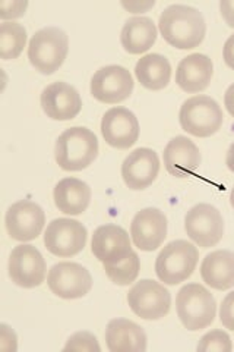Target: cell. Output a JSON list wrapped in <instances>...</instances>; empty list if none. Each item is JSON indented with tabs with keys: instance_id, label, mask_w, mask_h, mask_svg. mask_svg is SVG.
I'll return each mask as SVG.
<instances>
[{
	"instance_id": "1f68e13d",
	"label": "cell",
	"mask_w": 234,
	"mask_h": 352,
	"mask_svg": "<svg viewBox=\"0 0 234 352\" xmlns=\"http://www.w3.org/2000/svg\"><path fill=\"white\" fill-rule=\"evenodd\" d=\"M0 329H2V342H0V348L6 349V344H9V351H15L16 349V335L12 329H10L8 324H0Z\"/></svg>"
},
{
	"instance_id": "9a60e30c",
	"label": "cell",
	"mask_w": 234,
	"mask_h": 352,
	"mask_svg": "<svg viewBox=\"0 0 234 352\" xmlns=\"http://www.w3.org/2000/svg\"><path fill=\"white\" fill-rule=\"evenodd\" d=\"M91 251L103 264H117L126 260L133 250L126 230L121 226L108 223L95 229Z\"/></svg>"
},
{
	"instance_id": "d6986e66",
	"label": "cell",
	"mask_w": 234,
	"mask_h": 352,
	"mask_svg": "<svg viewBox=\"0 0 234 352\" xmlns=\"http://www.w3.org/2000/svg\"><path fill=\"white\" fill-rule=\"evenodd\" d=\"M165 169L174 178H187L196 173L200 164V153L192 140L179 135L169 141L164 148Z\"/></svg>"
},
{
	"instance_id": "4fadbf2b",
	"label": "cell",
	"mask_w": 234,
	"mask_h": 352,
	"mask_svg": "<svg viewBox=\"0 0 234 352\" xmlns=\"http://www.w3.org/2000/svg\"><path fill=\"white\" fill-rule=\"evenodd\" d=\"M5 223L10 238L27 242L36 239L41 234L46 223V214L37 203L22 200L8 208Z\"/></svg>"
},
{
	"instance_id": "8992f818",
	"label": "cell",
	"mask_w": 234,
	"mask_h": 352,
	"mask_svg": "<svg viewBox=\"0 0 234 352\" xmlns=\"http://www.w3.org/2000/svg\"><path fill=\"white\" fill-rule=\"evenodd\" d=\"M222 110L220 104L208 96H195L182 104L179 120L183 131L199 138L217 134L222 125Z\"/></svg>"
},
{
	"instance_id": "277c9868",
	"label": "cell",
	"mask_w": 234,
	"mask_h": 352,
	"mask_svg": "<svg viewBox=\"0 0 234 352\" xmlns=\"http://www.w3.org/2000/svg\"><path fill=\"white\" fill-rule=\"evenodd\" d=\"M69 52V38L58 27H47L32 36L28 46V59L43 75H51L63 65Z\"/></svg>"
},
{
	"instance_id": "d6a6232c",
	"label": "cell",
	"mask_w": 234,
	"mask_h": 352,
	"mask_svg": "<svg viewBox=\"0 0 234 352\" xmlns=\"http://www.w3.org/2000/svg\"><path fill=\"white\" fill-rule=\"evenodd\" d=\"M221 16L230 28H234V0H221L220 2Z\"/></svg>"
},
{
	"instance_id": "52a82bcc",
	"label": "cell",
	"mask_w": 234,
	"mask_h": 352,
	"mask_svg": "<svg viewBox=\"0 0 234 352\" xmlns=\"http://www.w3.org/2000/svg\"><path fill=\"white\" fill-rule=\"evenodd\" d=\"M128 304L143 320H160L170 311L172 295L161 283L142 279L129 291Z\"/></svg>"
},
{
	"instance_id": "ac0fdd59",
	"label": "cell",
	"mask_w": 234,
	"mask_h": 352,
	"mask_svg": "<svg viewBox=\"0 0 234 352\" xmlns=\"http://www.w3.org/2000/svg\"><path fill=\"white\" fill-rule=\"evenodd\" d=\"M160 172L159 154L151 148L133 150L121 164V176L133 191L148 188Z\"/></svg>"
},
{
	"instance_id": "74e56055",
	"label": "cell",
	"mask_w": 234,
	"mask_h": 352,
	"mask_svg": "<svg viewBox=\"0 0 234 352\" xmlns=\"http://www.w3.org/2000/svg\"><path fill=\"white\" fill-rule=\"evenodd\" d=\"M230 204H231V207L234 208V188L231 190V195H230Z\"/></svg>"
},
{
	"instance_id": "30bf717a",
	"label": "cell",
	"mask_w": 234,
	"mask_h": 352,
	"mask_svg": "<svg viewBox=\"0 0 234 352\" xmlns=\"http://www.w3.org/2000/svg\"><path fill=\"white\" fill-rule=\"evenodd\" d=\"M47 285L50 291L63 300L82 298L93 288L91 273L72 261L58 263L49 270Z\"/></svg>"
},
{
	"instance_id": "2e32d148",
	"label": "cell",
	"mask_w": 234,
	"mask_h": 352,
	"mask_svg": "<svg viewBox=\"0 0 234 352\" xmlns=\"http://www.w3.org/2000/svg\"><path fill=\"white\" fill-rule=\"evenodd\" d=\"M41 107L53 120H71L82 110V98L76 88L66 82H53L41 93Z\"/></svg>"
},
{
	"instance_id": "7402d4cb",
	"label": "cell",
	"mask_w": 234,
	"mask_h": 352,
	"mask_svg": "<svg viewBox=\"0 0 234 352\" xmlns=\"http://www.w3.org/2000/svg\"><path fill=\"white\" fill-rule=\"evenodd\" d=\"M54 204L59 212L78 216L82 214L91 201V188L86 182L76 178H65L54 186Z\"/></svg>"
},
{
	"instance_id": "ffe728a7",
	"label": "cell",
	"mask_w": 234,
	"mask_h": 352,
	"mask_svg": "<svg viewBox=\"0 0 234 352\" xmlns=\"http://www.w3.org/2000/svg\"><path fill=\"white\" fill-rule=\"evenodd\" d=\"M214 75V63L207 54H189L177 66L176 82L186 93H200L208 88Z\"/></svg>"
},
{
	"instance_id": "6da1fadb",
	"label": "cell",
	"mask_w": 234,
	"mask_h": 352,
	"mask_svg": "<svg viewBox=\"0 0 234 352\" xmlns=\"http://www.w3.org/2000/svg\"><path fill=\"white\" fill-rule=\"evenodd\" d=\"M159 28L163 38L179 50H191L202 44L207 34L204 15L186 5H172L160 15Z\"/></svg>"
},
{
	"instance_id": "7c38bea8",
	"label": "cell",
	"mask_w": 234,
	"mask_h": 352,
	"mask_svg": "<svg viewBox=\"0 0 234 352\" xmlns=\"http://www.w3.org/2000/svg\"><path fill=\"white\" fill-rule=\"evenodd\" d=\"M46 261L34 245L22 244L10 252L9 276L21 288H37L46 279Z\"/></svg>"
},
{
	"instance_id": "5bb4252c",
	"label": "cell",
	"mask_w": 234,
	"mask_h": 352,
	"mask_svg": "<svg viewBox=\"0 0 234 352\" xmlns=\"http://www.w3.org/2000/svg\"><path fill=\"white\" fill-rule=\"evenodd\" d=\"M102 134L108 146L126 150L139 138V122L129 109L113 107L103 116Z\"/></svg>"
},
{
	"instance_id": "4316f807",
	"label": "cell",
	"mask_w": 234,
	"mask_h": 352,
	"mask_svg": "<svg viewBox=\"0 0 234 352\" xmlns=\"http://www.w3.org/2000/svg\"><path fill=\"white\" fill-rule=\"evenodd\" d=\"M104 270L111 282L119 286H128L137 280L141 270V261L137 252L132 251L130 256L124 261L117 264H104Z\"/></svg>"
},
{
	"instance_id": "d590c367",
	"label": "cell",
	"mask_w": 234,
	"mask_h": 352,
	"mask_svg": "<svg viewBox=\"0 0 234 352\" xmlns=\"http://www.w3.org/2000/svg\"><path fill=\"white\" fill-rule=\"evenodd\" d=\"M124 5L126 9H129L130 12H133V14H138V12H145V10L147 9H150V8H152L154 5H155V2L152 0V2H148V3H145V5H142V3H121Z\"/></svg>"
},
{
	"instance_id": "484cf974",
	"label": "cell",
	"mask_w": 234,
	"mask_h": 352,
	"mask_svg": "<svg viewBox=\"0 0 234 352\" xmlns=\"http://www.w3.org/2000/svg\"><path fill=\"white\" fill-rule=\"evenodd\" d=\"M27 43V30L16 22H3L0 27V56L3 60L19 58Z\"/></svg>"
},
{
	"instance_id": "cb8c5ba5",
	"label": "cell",
	"mask_w": 234,
	"mask_h": 352,
	"mask_svg": "<svg viewBox=\"0 0 234 352\" xmlns=\"http://www.w3.org/2000/svg\"><path fill=\"white\" fill-rule=\"evenodd\" d=\"M124 49L130 54L148 52L157 41V27L147 16H133L126 21L120 34Z\"/></svg>"
},
{
	"instance_id": "9c48e42d",
	"label": "cell",
	"mask_w": 234,
	"mask_h": 352,
	"mask_svg": "<svg viewBox=\"0 0 234 352\" xmlns=\"http://www.w3.org/2000/svg\"><path fill=\"white\" fill-rule=\"evenodd\" d=\"M86 228L72 219H54L44 232V245L58 257H73L86 244Z\"/></svg>"
},
{
	"instance_id": "4dcf8cb0",
	"label": "cell",
	"mask_w": 234,
	"mask_h": 352,
	"mask_svg": "<svg viewBox=\"0 0 234 352\" xmlns=\"http://www.w3.org/2000/svg\"><path fill=\"white\" fill-rule=\"evenodd\" d=\"M0 8H2L0 18L6 22V19H15L24 15L28 8V2H2Z\"/></svg>"
},
{
	"instance_id": "3957f363",
	"label": "cell",
	"mask_w": 234,
	"mask_h": 352,
	"mask_svg": "<svg viewBox=\"0 0 234 352\" xmlns=\"http://www.w3.org/2000/svg\"><path fill=\"white\" fill-rule=\"evenodd\" d=\"M176 308L182 324L191 332H198L213 324L217 314V302L213 294L199 283L183 286L177 294Z\"/></svg>"
},
{
	"instance_id": "7a4b0ae2",
	"label": "cell",
	"mask_w": 234,
	"mask_h": 352,
	"mask_svg": "<svg viewBox=\"0 0 234 352\" xmlns=\"http://www.w3.org/2000/svg\"><path fill=\"white\" fill-rule=\"evenodd\" d=\"M98 156V140L84 126L66 129L56 141L54 157L66 172H80L91 166Z\"/></svg>"
},
{
	"instance_id": "f546056e",
	"label": "cell",
	"mask_w": 234,
	"mask_h": 352,
	"mask_svg": "<svg viewBox=\"0 0 234 352\" xmlns=\"http://www.w3.org/2000/svg\"><path fill=\"white\" fill-rule=\"evenodd\" d=\"M220 322L226 329L234 332V291L227 294L226 298L222 300L220 308Z\"/></svg>"
},
{
	"instance_id": "d4e9b609",
	"label": "cell",
	"mask_w": 234,
	"mask_h": 352,
	"mask_svg": "<svg viewBox=\"0 0 234 352\" xmlns=\"http://www.w3.org/2000/svg\"><path fill=\"white\" fill-rule=\"evenodd\" d=\"M135 75L142 87L152 91H160L169 85L172 80V65L163 54L151 53L138 60Z\"/></svg>"
},
{
	"instance_id": "e575fe53",
	"label": "cell",
	"mask_w": 234,
	"mask_h": 352,
	"mask_svg": "<svg viewBox=\"0 0 234 352\" xmlns=\"http://www.w3.org/2000/svg\"><path fill=\"white\" fill-rule=\"evenodd\" d=\"M224 104H226L227 112L234 118V84H231L227 88L226 96H224Z\"/></svg>"
},
{
	"instance_id": "8fae6325",
	"label": "cell",
	"mask_w": 234,
	"mask_h": 352,
	"mask_svg": "<svg viewBox=\"0 0 234 352\" xmlns=\"http://www.w3.org/2000/svg\"><path fill=\"white\" fill-rule=\"evenodd\" d=\"M130 72L119 65L100 68L91 78V94L95 100L106 104H117L128 100L133 91Z\"/></svg>"
},
{
	"instance_id": "603a6c76",
	"label": "cell",
	"mask_w": 234,
	"mask_h": 352,
	"mask_svg": "<svg viewBox=\"0 0 234 352\" xmlns=\"http://www.w3.org/2000/svg\"><path fill=\"white\" fill-rule=\"evenodd\" d=\"M202 280L217 291H226L234 286V252L218 250L208 254L200 264Z\"/></svg>"
},
{
	"instance_id": "e0dca14e",
	"label": "cell",
	"mask_w": 234,
	"mask_h": 352,
	"mask_svg": "<svg viewBox=\"0 0 234 352\" xmlns=\"http://www.w3.org/2000/svg\"><path fill=\"white\" fill-rule=\"evenodd\" d=\"M132 241L141 251H155L167 236V217L159 208H143L130 225Z\"/></svg>"
},
{
	"instance_id": "f1b7e54d",
	"label": "cell",
	"mask_w": 234,
	"mask_h": 352,
	"mask_svg": "<svg viewBox=\"0 0 234 352\" xmlns=\"http://www.w3.org/2000/svg\"><path fill=\"white\" fill-rule=\"evenodd\" d=\"M63 351H88V352H98L102 351L97 338L90 332H78L72 335L68 342H66Z\"/></svg>"
},
{
	"instance_id": "44dd1931",
	"label": "cell",
	"mask_w": 234,
	"mask_h": 352,
	"mask_svg": "<svg viewBox=\"0 0 234 352\" xmlns=\"http://www.w3.org/2000/svg\"><path fill=\"white\" fill-rule=\"evenodd\" d=\"M106 344L111 352H143L147 351V333L128 318H115L107 324Z\"/></svg>"
},
{
	"instance_id": "5b68a950",
	"label": "cell",
	"mask_w": 234,
	"mask_h": 352,
	"mask_svg": "<svg viewBox=\"0 0 234 352\" xmlns=\"http://www.w3.org/2000/svg\"><path fill=\"white\" fill-rule=\"evenodd\" d=\"M199 261L198 248L185 239L172 241L155 260V273L165 285H179L194 274Z\"/></svg>"
},
{
	"instance_id": "836d02e7",
	"label": "cell",
	"mask_w": 234,
	"mask_h": 352,
	"mask_svg": "<svg viewBox=\"0 0 234 352\" xmlns=\"http://www.w3.org/2000/svg\"><path fill=\"white\" fill-rule=\"evenodd\" d=\"M222 56H224V62L234 71V34L229 37V40L224 44V50H222Z\"/></svg>"
},
{
	"instance_id": "83f0119b",
	"label": "cell",
	"mask_w": 234,
	"mask_h": 352,
	"mask_svg": "<svg viewBox=\"0 0 234 352\" xmlns=\"http://www.w3.org/2000/svg\"><path fill=\"white\" fill-rule=\"evenodd\" d=\"M198 352H209V351H218V352H230L233 349V344L230 336L222 332V330H213V332L207 333L199 340L196 346Z\"/></svg>"
},
{
	"instance_id": "8d00e7d4",
	"label": "cell",
	"mask_w": 234,
	"mask_h": 352,
	"mask_svg": "<svg viewBox=\"0 0 234 352\" xmlns=\"http://www.w3.org/2000/svg\"><path fill=\"white\" fill-rule=\"evenodd\" d=\"M226 164H227V168L234 173V142L230 146V148H229V151H227Z\"/></svg>"
},
{
	"instance_id": "ba28073f",
	"label": "cell",
	"mask_w": 234,
	"mask_h": 352,
	"mask_svg": "<svg viewBox=\"0 0 234 352\" xmlns=\"http://www.w3.org/2000/svg\"><path fill=\"white\" fill-rule=\"evenodd\" d=\"M185 230L196 245L211 248L215 247L224 235V220L217 207L202 203L187 212Z\"/></svg>"
}]
</instances>
